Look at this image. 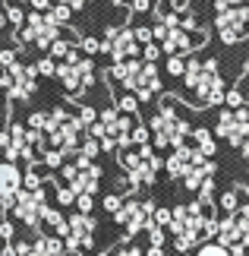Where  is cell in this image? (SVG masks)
<instances>
[{
    "mask_svg": "<svg viewBox=\"0 0 249 256\" xmlns=\"http://www.w3.org/2000/svg\"><path fill=\"white\" fill-rule=\"evenodd\" d=\"M224 95L227 92H224L218 60H199V57H193L183 73V98L196 108H208V104L224 102Z\"/></svg>",
    "mask_w": 249,
    "mask_h": 256,
    "instance_id": "6da1fadb",
    "label": "cell"
},
{
    "mask_svg": "<svg viewBox=\"0 0 249 256\" xmlns=\"http://www.w3.org/2000/svg\"><path fill=\"white\" fill-rule=\"evenodd\" d=\"M111 82H120L123 88H129L136 98H152L161 92V76H158V66L148 64V60H136V57H129V60H117L111 70Z\"/></svg>",
    "mask_w": 249,
    "mask_h": 256,
    "instance_id": "7a4b0ae2",
    "label": "cell"
},
{
    "mask_svg": "<svg viewBox=\"0 0 249 256\" xmlns=\"http://www.w3.org/2000/svg\"><path fill=\"white\" fill-rule=\"evenodd\" d=\"M148 130H152V140L158 149H177V146H183L186 142V136H189V126L180 114H177V108L171 102H164L161 104V111H158L152 117V124H148Z\"/></svg>",
    "mask_w": 249,
    "mask_h": 256,
    "instance_id": "3957f363",
    "label": "cell"
},
{
    "mask_svg": "<svg viewBox=\"0 0 249 256\" xmlns=\"http://www.w3.org/2000/svg\"><path fill=\"white\" fill-rule=\"evenodd\" d=\"M57 80L63 82V88H66L69 95L79 98L88 86H92L95 66H92V60H88V57L79 54V48H76V51H69L63 60H57Z\"/></svg>",
    "mask_w": 249,
    "mask_h": 256,
    "instance_id": "277c9868",
    "label": "cell"
},
{
    "mask_svg": "<svg viewBox=\"0 0 249 256\" xmlns=\"http://www.w3.org/2000/svg\"><path fill=\"white\" fill-rule=\"evenodd\" d=\"M218 35L224 44H237L249 35V6L246 4H224L218 0Z\"/></svg>",
    "mask_w": 249,
    "mask_h": 256,
    "instance_id": "5b68a950",
    "label": "cell"
},
{
    "mask_svg": "<svg viewBox=\"0 0 249 256\" xmlns=\"http://www.w3.org/2000/svg\"><path fill=\"white\" fill-rule=\"evenodd\" d=\"M57 35H60V22L51 13H38V10L32 16H25V22L16 32L19 44H35V48H51Z\"/></svg>",
    "mask_w": 249,
    "mask_h": 256,
    "instance_id": "8992f818",
    "label": "cell"
},
{
    "mask_svg": "<svg viewBox=\"0 0 249 256\" xmlns=\"http://www.w3.org/2000/svg\"><path fill=\"white\" fill-rule=\"evenodd\" d=\"M152 215H155V202L152 200H123V206L114 212V222L123 224V244L139 231L152 228Z\"/></svg>",
    "mask_w": 249,
    "mask_h": 256,
    "instance_id": "52a82bcc",
    "label": "cell"
},
{
    "mask_svg": "<svg viewBox=\"0 0 249 256\" xmlns=\"http://www.w3.org/2000/svg\"><path fill=\"white\" fill-rule=\"evenodd\" d=\"M0 86L6 88L9 98H19V102H25V98L35 95L38 88V66H25V64H6L3 73H0Z\"/></svg>",
    "mask_w": 249,
    "mask_h": 256,
    "instance_id": "ba28073f",
    "label": "cell"
},
{
    "mask_svg": "<svg viewBox=\"0 0 249 256\" xmlns=\"http://www.w3.org/2000/svg\"><path fill=\"white\" fill-rule=\"evenodd\" d=\"M47 209V196H44V186H38V190H19L16 193V202H13V218L19 224H28V228H38L41 224V215Z\"/></svg>",
    "mask_w": 249,
    "mask_h": 256,
    "instance_id": "9c48e42d",
    "label": "cell"
},
{
    "mask_svg": "<svg viewBox=\"0 0 249 256\" xmlns=\"http://www.w3.org/2000/svg\"><path fill=\"white\" fill-rule=\"evenodd\" d=\"M60 184H66V186H73L76 190V196L79 193H98V184H101V168L92 162V164H63L60 168Z\"/></svg>",
    "mask_w": 249,
    "mask_h": 256,
    "instance_id": "30bf717a",
    "label": "cell"
},
{
    "mask_svg": "<svg viewBox=\"0 0 249 256\" xmlns=\"http://www.w3.org/2000/svg\"><path fill=\"white\" fill-rule=\"evenodd\" d=\"M101 51H107L114 57V64L117 60H129V57H136L139 51H142V44H139V38H136V28H111V32L104 35V42H101Z\"/></svg>",
    "mask_w": 249,
    "mask_h": 256,
    "instance_id": "8fae6325",
    "label": "cell"
},
{
    "mask_svg": "<svg viewBox=\"0 0 249 256\" xmlns=\"http://www.w3.org/2000/svg\"><path fill=\"white\" fill-rule=\"evenodd\" d=\"M205 162H212V158H208V155H202L199 149H193V146L183 142V146H177V149L167 155L164 168H167V174H171V177H180V180H183L189 171H193V168H202Z\"/></svg>",
    "mask_w": 249,
    "mask_h": 256,
    "instance_id": "7c38bea8",
    "label": "cell"
},
{
    "mask_svg": "<svg viewBox=\"0 0 249 256\" xmlns=\"http://www.w3.org/2000/svg\"><path fill=\"white\" fill-rule=\"evenodd\" d=\"M215 133L240 149L243 142H249V120H243L234 108H227V111H221V117L215 120Z\"/></svg>",
    "mask_w": 249,
    "mask_h": 256,
    "instance_id": "4fadbf2b",
    "label": "cell"
},
{
    "mask_svg": "<svg viewBox=\"0 0 249 256\" xmlns=\"http://www.w3.org/2000/svg\"><path fill=\"white\" fill-rule=\"evenodd\" d=\"M22 190V171L16 162H0V209H13L16 193Z\"/></svg>",
    "mask_w": 249,
    "mask_h": 256,
    "instance_id": "5bb4252c",
    "label": "cell"
},
{
    "mask_svg": "<svg viewBox=\"0 0 249 256\" xmlns=\"http://www.w3.org/2000/svg\"><path fill=\"white\" fill-rule=\"evenodd\" d=\"M95 228H98V222L92 218V215L76 212L73 218H69V234H66V238H73L79 244V250H88L95 244Z\"/></svg>",
    "mask_w": 249,
    "mask_h": 256,
    "instance_id": "9a60e30c",
    "label": "cell"
},
{
    "mask_svg": "<svg viewBox=\"0 0 249 256\" xmlns=\"http://www.w3.org/2000/svg\"><path fill=\"white\" fill-rule=\"evenodd\" d=\"M189 140H193V142L199 146V152H202V155H208V158H212V155H215V149H218V146H215V136L208 133L205 126H196V130H189Z\"/></svg>",
    "mask_w": 249,
    "mask_h": 256,
    "instance_id": "2e32d148",
    "label": "cell"
},
{
    "mask_svg": "<svg viewBox=\"0 0 249 256\" xmlns=\"http://www.w3.org/2000/svg\"><path fill=\"white\" fill-rule=\"evenodd\" d=\"M44 184H47V177H41L38 168L22 171V186H25V190H38V186H44Z\"/></svg>",
    "mask_w": 249,
    "mask_h": 256,
    "instance_id": "e0dca14e",
    "label": "cell"
},
{
    "mask_svg": "<svg viewBox=\"0 0 249 256\" xmlns=\"http://www.w3.org/2000/svg\"><path fill=\"white\" fill-rule=\"evenodd\" d=\"M47 51H51V57H54V60H63V57H66L69 51H76V44L69 42V38H57V42H54L51 48H47Z\"/></svg>",
    "mask_w": 249,
    "mask_h": 256,
    "instance_id": "ac0fdd59",
    "label": "cell"
},
{
    "mask_svg": "<svg viewBox=\"0 0 249 256\" xmlns=\"http://www.w3.org/2000/svg\"><path fill=\"white\" fill-rule=\"evenodd\" d=\"M196 256H234V253L227 250L224 244H218V240H212V244H202V247L196 250Z\"/></svg>",
    "mask_w": 249,
    "mask_h": 256,
    "instance_id": "d6986e66",
    "label": "cell"
},
{
    "mask_svg": "<svg viewBox=\"0 0 249 256\" xmlns=\"http://www.w3.org/2000/svg\"><path fill=\"white\" fill-rule=\"evenodd\" d=\"M136 104H139V98L133 92L117 95V111H120V114H136Z\"/></svg>",
    "mask_w": 249,
    "mask_h": 256,
    "instance_id": "ffe728a7",
    "label": "cell"
},
{
    "mask_svg": "<svg viewBox=\"0 0 249 256\" xmlns=\"http://www.w3.org/2000/svg\"><path fill=\"white\" fill-rule=\"evenodd\" d=\"M73 202H76V190L66 186V184H60L57 186V206H73Z\"/></svg>",
    "mask_w": 249,
    "mask_h": 256,
    "instance_id": "44dd1931",
    "label": "cell"
},
{
    "mask_svg": "<svg viewBox=\"0 0 249 256\" xmlns=\"http://www.w3.org/2000/svg\"><path fill=\"white\" fill-rule=\"evenodd\" d=\"M167 73L171 76H183L186 73V64L180 60V54H167Z\"/></svg>",
    "mask_w": 249,
    "mask_h": 256,
    "instance_id": "7402d4cb",
    "label": "cell"
},
{
    "mask_svg": "<svg viewBox=\"0 0 249 256\" xmlns=\"http://www.w3.org/2000/svg\"><path fill=\"white\" fill-rule=\"evenodd\" d=\"M129 140H133V146H145L148 140H152V130H148V126H142V124H136V126H133V136H129Z\"/></svg>",
    "mask_w": 249,
    "mask_h": 256,
    "instance_id": "603a6c76",
    "label": "cell"
},
{
    "mask_svg": "<svg viewBox=\"0 0 249 256\" xmlns=\"http://www.w3.org/2000/svg\"><path fill=\"white\" fill-rule=\"evenodd\" d=\"M212 196H215V177L208 174L205 180H202V186H199V200H205V202H212Z\"/></svg>",
    "mask_w": 249,
    "mask_h": 256,
    "instance_id": "cb8c5ba5",
    "label": "cell"
},
{
    "mask_svg": "<svg viewBox=\"0 0 249 256\" xmlns=\"http://www.w3.org/2000/svg\"><path fill=\"white\" fill-rule=\"evenodd\" d=\"M76 209H79V212H85V215H92V209H95L92 193H79V196H76Z\"/></svg>",
    "mask_w": 249,
    "mask_h": 256,
    "instance_id": "d4e9b609",
    "label": "cell"
},
{
    "mask_svg": "<svg viewBox=\"0 0 249 256\" xmlns=\"http://www.w3.org/2000/svg\"><path fill=\"white\" fill-rule=\"evenodd\" d=\"M38 76H57V60H54V57L38 60Z\"/></svg>",
    "mask_w": 249,
    "mask_h": 256,
    "instance_id": "484cf974",
    "label": "cell"
},
{
    "mask_svg": "<svg viewBox=\"0 0 249 256\" xmlns=\"http://www.w3.org/2000/svg\"><path fill=\"white\" fill-rule=\"evenodd\" d=\"M148 244L164 247V228H161V224H152V228H148Z\"/></svg>",
    "mask_w": 249,
    "mask_h": 256,
    "instance_id": "4316f807",
    "label": "cell"
},
{
    "mask_svg": "<svg viewBox=\"0 0 249 256\" xmlns=\"http://www.w3.org/2000/svg\"><path fill=\"white\" fill-rule=\"evenodd\" d=\"M224 102H227V108H234V111H237V108H240V104L246 102V98H243V92H237V88H231V92L224 95Z\"/></svg>",
    "mask_w": 249,
    "mask_h": 256,
    "instance_id": "83f0119b",
    "label": "cell"
},
{
    "mask_svg": "<svg viewBox=\"0 0 249 256\" xmlns=\"http://www.w3.org/2000/svg\"><path fill=\"white\" fill-rule=\"evenodd\" d=\"M171 209H155V215H152V222L155 224H161V228H167V224H171Z\"/></svg>",
    "mask_w": 249,
    "mask_h": 256,
    "instance_id": "f1b7e54d",
    "label": "cell"
},
{
    "mask_svg": "<svg viewBox=\"0 0 249 256\" xmlns=\"http://www.w3.org/2000/svg\"><path fill=\"white\" fill-rule=\"evenodd\" d=\"M221 206L227 212H237V190H227V193H221Z\"/></svg>",
    "mask_w": 249,
    "mask_h": 256,
    "instance_id": "f546056e",
    "label": "cell"
},
{
    "mask_svg": "<svg viewBox=\"0 0 249 256\" xmlns=\"http://www.w3.org/2000/svg\"><path fill=\"white\" fill-rule=\"evenodd\" d=\"M6 19H9V22H16V26H22V22H25V13H22L19 6L9 4V6H6Z\"/></svg>",
    "mask_w": 249,
    "mask_h": 256,
    "instance_id": "4dcf8cb0",
    "label": "cell"
},
{
    "mask_svg": "<svg viewBox=\"0 0 249 256\" xmlns=\"http://www.w3.org/2000/svg\"><path fill=\"white\" fill-rule=\"evenodd\" d=\"M13 234H16V224L9 218H3L0 222V240H13Z\"/></svg>",
    "mask_w": 249,
    "mask_h": 256,
    "instance_id": "1f68e13d",
    "label": "cell"
},
{
    "mask_svg": "<svg viewBox=\"0 0 249 256\" xmlns=\"http://www.w3.org/2000/svg\"><path fill=\"white\" fill-rule=\"evenodd\" d=\"M120 206H123V200H120V196H117V193H111V196H104V209L107 212H117V209H120Z\"/></svg>",
    "mask_w": 249,
    "mask_h": 256,
    "instance_id": "d6a6232c",
    "label": "cell"
},
{
    "mask_svg": "<svg viewBox=\"0 0 249 256\" xmlns=\"http://www.w3.org/2000/svg\"><path fill=\"white\" fill-rule=\"evenodd\" d=\"M158 51H161V48H158V44H152V42H148V44H142V54H145V60H148V64H155V60H158Z\"/></svg>",
    "mask_w": 249,
    "mask_h": 256,
    "instance_id": "836d02e7",
    "label": "cell"
},
{
    "mask_svg": "<svg viewBox=\"0 0 249 256\" xmlns=\"http://www.w3.org/2000/svg\"><path fill=\"white\" fill-rule=\"evenodd\" d=\"M82 51L85 54H98V51H101V42H98V38H85V42H82Z\"/></svg>",
    "mask_w": 249,
    "mask_h": 256,
    "instance_id": "e575fe53",
    "label": "cell"
},
{
    "mask_svg": "<svg viewBox=\"0 0 249 256\" xmlns=\"http://www.w3.org/2000/svg\"><path fill=\"white\" fill-rule=\"evenodd\" d=\"M136 38H139V44H148V42H152V38H155V35H152V28H145V26H139V28H136Z\"/></svg>",
    "mask_w": 249,
    "mask_h": 256,
    "instance_id": "d590c367",
    "label": "cell"
},
{
    "mask_svg": "<svg viewBox=\"0 0 249 256\" xmlns=\"http://www.w3.org/2000/svg\"><path fill=\"white\" fill-rule=\"evenodd\" d=\"M28 4H32V10H38V13H47V10L54 6L51 0H28Z\"/></svg>",
    "mask_w": 249,
    "mask_h": 256,
    "instance_id": "8d00e7d4",
    "label": "cell"
},
{
    "mask_svg": "<svg viewBox=\"0 0 249 256\" xmlns=\"http://www.w3.org/2000/svg\"><path fill=\"white\" fill-rule=\"evenodd\" d=\"M164 4L171 6V10H186V4H189V0H164Z\"/></svg>",
    "mask_w": 249,
    "mask_h": 256,
    "instance_id": "74e56055",
    "label": "cell"
},
{
    "mask_svg": "<svg viewBox=\"0 0 249 256\" xmlns=\"http://www.w3.org/2000/svg\"><path fill=\"white\" fill-rule=\"evenodd\" d=\"M145 256H164V250L155 247V244H148V247H145Z\"/></svg>",
    "mask_w": 249,
    "mask_h": 256,
    "instance_id": "f35d334b",
    "label": "cell"
},
{
    "mask_svg": "<svg viewBox=\"0 0 249 256\" xmlns=\"http://www.w3.org/2000/svg\"><path fill=\"white\" fill-rule=\"evenodd\" d=\"M148 6H152V0H133V10H139V13L148 10Z\"/></svg>",
    "mask_w": 249,
    "mask_h": 256,
    "instance_id": "ab89813d",
    "label": "cell"
},
{
    "mask_svg": "<svg viewBox=\"0 0 249 256\" xmlns=\"http://www.w3.org/2000/svg\"><path fill=\"white\" fill-rule=\"evenodd\" d=\"M237 114H240V117H243V120H249V102H243L240 108H237Z\"/></svg>",
    "mask_w": 249,
    "mask_h": 256,
    "instance_id": "60d3db41",
    "label": "cell"
},
{
    "mask_svg": "<svg viewBox=\"0 0 249 256\" xmlns=\"http://www.w3.org/2000/svg\"><path fill=\"white\" fill-rule=\"evenodd\" d=\"M60 4H66V6H73V10H79V6H85L88 0H60Z\"/></svg>",
    "mask_w": 249,
    "mask_h": 256,
    "instance_id": "b9f144b4",
    "label": "cell"
},
{
    "mask_svg": "<svg viewBox=\"0 0 249 256\" xmlns=\"http://www.w3.org/2000/svg\"><path fill=\"white\" fill-rule=\"evenodd\" d=\"M98 256H114V253H98Z\"/></svg>",
    "mask_w": 249,
    "mask_h": 256,
    "instance_id": "7bdbcfd3",
    "label": "cell"
},
{
    "mask_svg": "<svg viewBox=\"0 0 249 256\" xmlns=\"http://www.w3.org/2000/svg\"><path fill=\"white\" fill-rule=\"evenodd\" d=\"M246 73H249V60H246Z\"/></svg>",
    "mask_w": 249,
    "mask_h": 256,
    "instance_id": "ee69618b",
    "label": "cell"
}]
</instances>
